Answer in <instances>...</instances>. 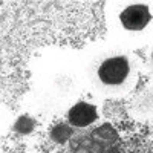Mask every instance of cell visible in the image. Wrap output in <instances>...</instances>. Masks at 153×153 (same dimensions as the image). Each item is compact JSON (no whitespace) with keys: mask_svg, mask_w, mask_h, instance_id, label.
<instances>
[{"mask_svg":"<svg viewBox=\"0 0 153 153\" xmlns=\"http://www.w3.org/2000/svg\"><path fill=\"white\" fill-rule=\"evenodd\" d=\"M129 113L135 120L147 121L153 118V83L144 86L130 101Z\"/></svg>","mask_w":153,"mask_h":153,"instance_id":"cell-5","label":"cell"},{"mask_svg":"<svg viewBox=\"0 0 153 153\" xmlns=\"http://www.w3.org/2000/svg\"><path fill=\"white\" fill-rule=\"evenodd\" d=\"M146 68H147L149 74L153 76V43L146 51Z\"/></svg>","mask_w":153,"mask_h":153,"instance_id":"cell-7","label":"cell"},{"mask_svg":"<svg viewBox=\"0 0 153 153\" xmlns=\"http://www.w3.org/2000/svg\"><path fill=\"white\" fill-rule=\"evenodd\" d=\"M81 52L54 48L37 58L31 74V104L42 113H58L80 100L86 87Z\"/></svg>","mask_w":153,"mask_h":153,"instance_id":"cell-1","label":"cell"},{"mask_svg":"<svg viewBox=\"0 0 153 153\" xmlns=\"http://www.w3.org/2000/svg\"><path fill=\"white\" fill-rule=\"evenodd\" d=\"M109 42L126 49L153 43V2L117 0L106 5Z\"/></svg>","mask_w":153,"mask_h":153,"instance_id":"cell-3","label":"cell"},{"mask_svg":"<svg viewBox=\"0 0 153 153\" xmlns=\"http://www.w3.org/2000/svg\"><path fill=\"white\" fill-rule=\"evenodd\" d=\"M12 124H14V121H12L11 112L8 110V107L0 104V136L5 135L12 127Z\"/></svg>","mask_w":153,"mask_h":153,"instance_id":"cell-6","label":"cell"},{"mask_svg":"<svg viewBox=\"0 0 153 153\" xmlns=\"http://www.w3.org/2000/svg\"><path fill=\"white\" fill-rule=\"evenodd\" d=\"M0 153H3V152H0Z\"/></svg>","mask_w":153,"mask_h":153,"instance_id":"cell-8","label":"cell"},{"mask_svg":"<svg viewBox=\"0 0 153 153\" xmlns=\"http://www.w3.org/2000/svg\"><path fill=\"white\" fill-rule=\"evenodd\" d=\"M86 84L104 98H120L132 92L139 76V63L130 49L112 42L95 43L81 51Z\"/></svg>","mask_w":153,"mask_h":153,"instance_id":"cell-2","label":"cell"},{"mask_svg":"<svg viewBox=\"0 0 153 153\" xmlns=\"http://www.w3.org/2000/svg\"><path fill=\"white\" fill-rule=\"evenodd\" d=\"M100 117L101 112L98 104L86 100H78L66 112L68 123L75 129H86V127L95 124L100 120Z\"/></svg>","mask_w":153,"mask_h":153,"instance_id":"cell-4","label":"cell"}]
</instances>
